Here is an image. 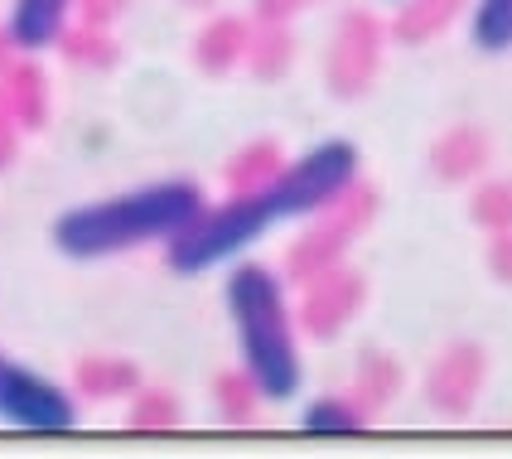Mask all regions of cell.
I'll use <instances>...</instances> for the list:
<instances>
[{
    "instance_id": "4",
    "label": "cell",
    "mask_w": 512,
    "mask_h": 459,
    "mask_svg": "<svg viewBox=\"0 0 512 459\" xmlns=\"http://www.w3.org/2000/svg\"><path fill=\"white\" fill-rule=\"evenodd\" d=\"M0 421L20 431H73L78 402L58 382L34 373L29 363L0 353Z\"/></svg>"
},
{
    "instance_id": "2",
    "label": "cell",
    "mask_w": 512,
    "mask_h": 459,
    "mask_svg": "<svg viewBox=\"0 0 512 459\" xmlns=\"http://www.w3.org/2000/svg\"><path fill=\"white\" fill-rule=\"evenodd\" d=\"M203 208H208V199L194 179H155L141 189L58 213L49 237L68 261H102L136 252V247H155V242L170 247L174 237H184L199 223Z\"/></svg>"
},
{
    "instance_id": "1",
    "label": "cell",
    "mask_w": 512,
    "mask_h": 459,
    "mask_svg": "<svg viewBox=\"0 0 512 459\" xmlns=\"http://www.w3.org/2000/svg\"><path fill=\"white\" fill-rule=\"evenodd\" d=\"M353 179H358V150L348 141H319L300 160H290L285 170H276L271 179L252 184L247 194L218 203V208H203L199 223L165 247V261L179 276L213 271L223 261L242 257L276 223L324 213L329 203H339L353 189Z\"/></svg>"
},
{
    "instance_id": "5",
    "label": "cell",
    "mask_w": 512,
    "mask_h": 459,
    "mask_svg": "<svg viewBox=\"0 0 512 459\" xmlns=\"http://www.w3.org/2000/svg\"><path fill=\"white\" fill-rule=\"evenodd\" d=\"M73 15V0H10V15H5V34L15 49L25 54H44L54 49L63 25Z\"/></svg>"
},
{
    "instance_id": "6",
    "label": "cell",
    "mask_w": 512,
    "mask_h": 459,
    "mask_svg": "<svg viewBox=\"0 0 512 459\" xmlns=\"http://www.w3.org/2000/svg\"><path fill=\"white\" fill-rule=\"evenodd\" d=\"M469 39L484 54H508L512 49V0H479L474 20H469Z\"/></svg>"
},
{
    "instance_id": "3",
    "label": "cell",
    "mask_w": 512,
    "mask_h": 459,
    "mask_svg": "<svg viewBox=\"0 0 512 459\" xmlns=\"http://www.w3.org/2000/svg\"><path fill=\"white\" fill-rule=\"evenodd\" d=\"M223 305H228L237 358H242L252 392L261 402H290L305 382V363H300L295 319H290L281 276L261 261H237L223 281Z\"/></svg>"
},
{
    "instance_id": "7",
    "label": "cell",
    "mask_w": 512,
    "mask_h": 459,
    "mask_svg": "<svg viewBox=\"0 0 512 459\" xmlns=\"http://www.w3.org/2000/svg\"><path fill=\"white\" fill-rule=\"evenodd\" d=\"M300 426L314 435H353V431H363V411L353 402H343V397H319V402L305 406Z\"/></svg>"
}]
</instances>
